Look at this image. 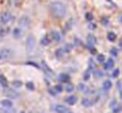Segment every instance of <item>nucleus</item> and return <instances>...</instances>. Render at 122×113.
I'll return each instance as SVG.
<instances>
[{"label":"nucleus","mask_w":122,"mask_h":113,"mask_svg":"<svg viewBox=\"0 0 122 113\" xmlns=\"http://www.w3.org/2000/svg\"><path fill=\"white\" fill-rule=\"evenodd\" d=\"M49 8L51 11V13L58 18H63L66 14V6L61 3V1H53L49 5Z\"/></svg>","instance_id":"obj_1"},{"label":"nucleus","mask_w":122,"mask_h":113,"mask_svg":"<svg viewBox=\"0 0 122 113\" xmlns=\"http://www.w3.org/2000/svg\"><path fill=\"white\" fill-rule=\"evenodd\" d=\"M25 45H26V51L29 53H31L33 50H35V45H36V40H35V37L33 34H29L27 38H26V41H25Z\"/></svg>","instance_id":"obj_2"},{"label":"nucleus","mask_w":122,"mask_h":113,"mask_svg":"<svg viewBox=\"0 0 122 113\" xmlns=\"http://www.w3.org/2000/svg\"><path fill=\"white\" fill-rule=\"evenodd\" d=\"M12 55V50L9 47H4L0 50V60H6Z\"/></svg>","instance_id":"obj_3"},{"label":"nucleus","mask_w":122,"mask_h":113,"mask_svg":"<svg viewBox=\"0 0 122 113\" xmlns=\"http://www.w3.org/2000/svg\"><path fill=\"white\" fill-rule=\"evenodd\" d=\"M11 18H12V16H11V13L9 11L3 12L1 14H0V24H1V25H6L11 20Z\"/></svg>","instance_id":"obj_4"},{"label":"nucleus","mask_w":122,"mask_h":113,"mask_svg":"<svg viewBox=\"0 0 122 113\" xmlns=\"http://www.w3.org/2000/svg\"><path fill=\"white\" fill-rule=\"evenodd\" d=\"M18 24H19V28H27L30 26V18L27 16H23L19 19Z\"/></svg>","instance_id":"obj_5"},{"label":"nucleus","mask_w":122,"mask_h":113,"mask_svg":"<svg viewBox=\"0 0 122 113\" xmlns=\"http://www.w3.org/2000/svg\"><path fill=\"white\" fill-rule=\"evenodd\" d=\"M55 111H56L57 113H71V111H70L66 106L61 105V104H58V105L55 106Z\"/></svg>","instance_id":"obj_6"},{"label":"nucleus","mask_w":122,"mask_h":113,"mask_svg":"<svg viewBox=\"0 0 122 113\" xmlns=\"http://www.w3.org/2000/svg\"><path fill=\"white\" fill-rule=\"evenodd\" d=\"M0 105H1L3 108H10V107L13 106V104L10 99H3L1 101H0Z\"/></svg>","instance_id":"obj_7"},{"label":"nucleus","mask_w":122,"mask_h":113,"mask_svg":"<svg viewBox=\"0 0 122 113\" xmlns=\"http://www.w3.org/2000/svg\"><path fill=\"white\" fill-rule=\"evenodd\" d=\"M51 35H52V38H53V40L55 41H61L62 40V34L58 32V31H56V30H53V31H51Z\"/></svg>","instance_id":"obj_8"},{"label":"nucleus","mask_w":122,"mask_h":113,"mask_svg":"<svg viewBox=\"0 0 122 113\" xmlns=\"http://www.w3.org/2000/svg\"><path fill=\"white\" fill-rule=\"evenodd\" d=\"M114 66V59L109 58L108 60H104V70H110Z\"/></svg>","instance_id":"obj_9"},{"label":"nucleus","mask_w":122,"mask_h":113,"mask_svg":"<svg viewBox=\"0 0 122 113\" xmlns=\"http://www.w3.org/2000/svg\"><path fill=\"white\" fill-rule=\"evenodd\" d=\"M65 101H66V104H69V105H75L76 101H77V97L71 94V95H69V97L65 99Z\"/></svg>","instance_id":"obj_10"},{"label":"nucleus","mask_w":122,"mask_h":113,"mask_svg":"<svg viewBox=\"0 0 122 113\" xmlns=\"http://www.w3.org/2000/svg\"><path fill=\"white\" fill-rule=\"evenodd\" d=\"M58 79H59V81H61V82H69L70 77H69L68 74H65V73H62V74H59Z\"/></svg>","instance_id":"obj_11"},{"label":"nucleus","mask_w":122,"mask_h":113,"mask_svg":"<svg viewBox=\"0 0 122 113\" xmlns=\"http://www.w3.org/2000/svg\"><path fill=\"white\" fill-rule=\"evenodd\" d=\"M64 50H63V47H59V48H57L56 51H55V55H56V58H62L63 55H64Z\"/></svg>","instance_id":"obj_12"},{"label":"nucleus","mask_w":122,"mask_h":113,"mask_svg":"<svg viewBox=\"0 0 122 113\" xmlns=\"http://www.w3.org/2000/svg\"><path fill=\"white\" fill-rule=\"evenodd\" d=\"M0 85H1L3 87H7V85H9V81H7L6 77L3 75V74H0Z\"/></svg>","instance_id":"obj_13"},{"label":"nucleus","mask_w":122,"mask_h":113,"mask_svg":"<svg viewBox=\"0 0 122 113\" xmlns=\"http://www.w3.org/2000/svg\"><path fill=\"white\" fill-rule=\"evenodd\" d=\"M50 38H49V35H44L43 38H42V40H40V44L43 45V46H46V45H49L50 44Z\"/></svg>","instance_id":"obj_14"},{"label":"nucleus","mask_w":122,"mask_h":113,"mask_svg":"<svg viewBox=\"0 0 122 113\" xmlns=\"http://www.w3.org/2000/svg\"><path fill=\"white\" fill-rule=\"evenodd\" d=\"M111 81L110 80H105L103 84H102V88L103 90H105V91H108V90H110V87H111Z\"/></svg>","instance_id":"obj_15"},{"label":"nucleus","mask_w":122,"mask_h":113,"mask_svg":"<svg viewBox=\"0 0 122 113\" xmlns=\"http://www.w3.org/2000/svg\"><path fill=\"white\" fill-rule=\"evenodd\" d=\"M20 34H22V28L16 27V28L13 30V35H14V38H16V39H19V38H20Z\"/></svg>","instance_id":"obj_16"},{"label":"nucleus","mask_w":122,"mask_h":113,"mask_svg":"<svg viewBox=\"0 0 122 113\" xmlns=\"http://www.w3.org/2000/svg\"><path fill=\"white\" fill-rule=\"evenodd\" d=\"M107 39H108L109 41H115V39H116V34H115L114 32H108V34H107Z\"/></svg>","instance_id":"obj_17"},{"label":"nucleus","mask_w":122,"mask_h":113,"mask_svg":"<svg viewBox=\"0 0 122 113\" xmlns=\"http://www.w3.org/2000/svg\"><path fill=\"white\" fill-rule=\"evenodd\" d=\"M82 105L85 106V107H89L90 105H92V101L88 98H84V99H82Z\"/></svg>","instance_id":"obj_18"},{"label":"nucleus","mask_w":122,"mask_h":113,"mask_svg":"<svg viewBox=\"0 0 122 113\" xmlns=\"http://www.w3.org/2000/svg\"><path fill=\"white\" fill-rule=\"evenodd\" d=\"M9 32H10V30L7 27H1L0 28V37H5Z\"/></svg>","instance_id":"obj_19"},{"label":"nucleus","mask_w":122,"mask_h":113,"mask_svg":"<svg viewBox=\"0 0 122 113\" xmlns=\"http://www.w3.org/2000/svg\"><path fill=\"white\" fill-rule=\"evenodd\" d=\"M72 47H74L72 44H66V45L63 47V50H64V52H70V51L72 50Z\"/></svg>","instance_id":"obj_20"},{"label":"nucleus","mask_w":122,"mask_h":113,"mask_svg":"<svg viewBox=\"0 0 122 113\" xmlns=\"http://www.w3.org/2000/svg\"><path fill=\"white\" fill-rule=\"evenodd\" d=\"M94 75H95L96 78H102V77H103V72H102L101 70H95Z\"/></svg>","instance_id":"obj_21"},{"label":"nucleus","mask_w":122,"mask_h":113,"mask_svg":"<svg viewBox=\"0 0 122 113\" xmlns=\"http://www.w3.org/2000/svg\"><path fill=\"white\" fill-rule=\"evenodd\" d=\"M7 95L11 97V98H17V97H18V93H17V92H13V91H11V90H7Z\"/></svg>","instance_id":"obj_22"},{"label":"nucleus","mask_w":122,"mask_h":113,"mask_svg":"<svg viewBox=\"0 0 122 113\" xmlns=\"http://www.w3.org/2000/svg\"><path fill=\"white\" fill-rule=\"evenodd\" d=\"M12 85H13V87H14V88H16V87L18 88V87H22V85H23V84H22V81H20V80H14V81L12 82Z\"/></svg>","instance_id":"obj_23"},{"label":"nucleus","mask_w":122,"mask_h":113,"mask_svg":"<svg viewBox=\"0 0 122 113\" xmlns=\"http://www.w3.org/2000/svg\"><path fill=\"white\" fill-rule=\"evenodd\" d=\"M26 87H27L30 91H33V90H35V85H33V82H31V81L26 82Z\"/></svg>","instance_id":"obj_24"},{"label":"nucleus","mask_w":122,"mask_h":113,"mask_svg":"<svg viewBox=\"0 0 122 113\" xmlns=\"http://www.w3.org/2000/svg\"><path fill=\"white\" fill-rule=\"evenodd\" d=\"M65 91H66V92H72V91H74V86H72L71 84H68V85L65 86Z\"/></svg>","instance_id":"obj_25"},{"label":"nucleus","mask_w":122,"mask_h":113,"mask_svg":"<svg viewBox=\"0 0 122 113\" xmlns=\"http://www.w3.org/2000/svg\"><path fill=\"white\" fill-rule=\"evenodd\" d=\"M109 53H110V54H111L113 57H116V55H117V50L113 47V48H110V51H109Z\"/></svg>","instance_id":"obj_26"},{"label":"nucleus","mask_w":122,"mask_h":113,"mask_svg":"<svg viewBox=\"0 0 122 113\" xmlns=\"http://www.w3.org/2000/svg\"><path fill=\"white\" fill-rule=\"evenodd\" d=\"M97 60H98L100 62H104L105 58H104V55H103V54H98V55H97Z\"/></svg>","instance_id":"obj_27"},{"label":"nucleus","mask_w":122,"mask_h":113,"mask_svg":"<svg viewBox=\"0 0 122 113\" xmlns=\"http://www.w3.org/2000/svg\"><path fill=\"white\" fill-rule=\"evenodd\" d=\"M55 91L58 92V93L62 92V91H63V86H62V85H56V86H55Z\"/></svg>","instance_id":"obj_28"},{"label":"nucleus","mask_w":122,"mask_h":113,"mask_svg":"<svg viewBox=\"0 0 122 113\" xmlns=\"http://www.w3.org/2000/svg\"><path fill=\"white\" fill-rule=\"evenodd\" d=\"M118 74H120V70H117V68H116V70H114V71H113V74H111V75H113L114 78H117V77H118Z\"/></svg>","instance_id":"obj_29"},{"label":"nucleus","mask_w":122,"mask_h":113,"mask_svg":"<svg viewBox=\"0 0 122 113\" xmlns=\"http://www.w3.org/2000/svg\"><path fill=\"white\" fill-rule=\"evenodd\" d=\"M85 18H87L88 21H92V14H91V13H87V14H85Z\"/></svg>","instance_id":"obj_30"},{"label":"nucleus","mask_w":122,"mask_h":113,"mask_svg":"<svg viewBox=\"0 0 122 113\" xmlns=\"http://www.w3.org/2000/svg\"><path fill=\"white\" fill-rule=\"evenodd\" d=\"M4 111H5V113H16L12 107H10V108H4Z\"/></svg>","instance_id":"obj_31"},{"label":"nucleus","mask_w":122,"mask_h":113,"mask_svg":"<svg viewBox=\"0 0 122 113\" xmlns=\"http://www.w3.org/2000/svg\"><path fill=\"white\" fill-rule=\"evenodd\" d=\"M116 105H117V104H116V100H111V102L109 104V107H110V108H114V107H116Z\"/></svg>","instance_id":"obj_32"},{"label":"nucleus","mask_w":122,"mask_h":113,"mask_svg":"<svg viewBox=\"0 0 122 113\" xmlns=\"http://www.w3.org/2000/svg\"><path fill=\"white\" fill-rule=\"evenodd\" d=\"M113 109H114V113H118V112H121L122 107H121V106H116V107H114Z\"/></svg>","instance_id":"obj_33"},{"label":"nucleus","mask_w":122,"mask_h":113,"mask_svg":"<svg viewBox=\"0 0 122 113\" xmlns=\"http://www.w3.org/2000/svg\"><path fill=\"white\" fill-rule=\"evenodd\" d=\"M89 78H90V71H87V72L84 73V79H85V80H88Z\"/></svg>","instance_id":"obj_34"},{"label":"nucleus","mask_w":122,"mask_h":113,"mask_svg":"<svg viewBox=\"0 0 122 113\" xmlns=\"http://www.w3.org/2000/svg\"><path fill=\"white\" fill-rule=\"evenodd\" d=\"M78 90L79 91H85V85L84 84H79L78 85Z\"/></svg>","instance_id":"obj_35"},{"label":"nucleus","mask_w":122,"mask_h":113,"mask_svg":"<svg viewBox=\"0 0 122 113\" xmlns=\"http://www.w3.org/2000/svg\"><path fill=\"white\" fill-rule=\"evenodd\" d=\"M89 68H91V70L94 68V61H92L91 59L89 60Z\"/></svg>","instance_id":"obj_36"},{"label":"nucleus","mask_w":122,"mask_h":113,"mask_svg":"<svg viewBox=\"0 0 122 113\" xmlns=\"http://www.w3.org/2000/svg\"><path fill=\"white\" fill-rule=\"evenodd\" d=\"M89 27H90V30H95L96 25H95V24H90V25H89Z\"/></svg>","instance_id":"obj_37"},{"label":"nucleus","mask_w":122,"mask_h":113,"mask_svg":"<svg viewBox=\"0 0 122 113\" xmlns=\"http://www.w3.org/2000/svg\"><path fill=\"white\" fill-rule=\"evenodd\" d=\"M50 93H51V95H56L57 94V92L55 90H50Z\"/></svg>","instance_id":"obj_38"},{"label":"nucleus","mask_w":122,"mask_h":113,"mask_svg":"<svg viewBox=\"0 0 122 113\" xmlns=\"http://www.w3.org/2000/svg\"><path fill=\"white\" fill-rule=\"evenodd\" d=\"M118 46H120V47H122V38H121V39H120V41H118Z\"/></svg>","instance_id":"obj_39"},{"label":"nucleus","mask_w":122,"mask_h":113,"mask_svg":"<svg viewBox=\"0 0 122 113\" xmlns=\"http://www.w3.org/2000/svg\"><path fill=\"white\" fill-rule=\"evenodd\" d=\"M118 21H120V23H122V14H121V16H118Z\"/></svg>","instance_id":"obj_40"},{"label":"nucleus","mask_w":122,"mask_h":113,"mask_svg":"<svg viewBox=\"0 0 122 113\" xmlns=\"http://www.w3.org/2000/svg\"><path fill=\"white\" fill-rule=\"evenodd\" d=\"M103 24H104V25H105V24H108V20H107V19H105V18H104V19H103Z\"/></svg>","instance_id":"obj_41"},{"label":"nucleus","mask_w":122,"mask_h":113,"mask_svg":"<svg viewBox=\"0 0 122 113\" xmlns=\"http://www.w3.org/2000/svg\"><path fill=\"white\" fill-rule=\"evenodd\" d=\"M120 97H121V99H122V92H121V94H120Z\"/></svg>","instance_id":"obj_42"},{"label":"nucleus","mask_w":122,"mask_h":113,"mask_svg":"<svg viewBox=\"0 0 122 113\" xmlns=\"http://www.w3.org/2000/svg\"><path fill=\"white\" fill-rule=\"evenodd\" d=\"M107 1H110V0H107Z\"/></svg>","instance_id":"obj_43"},{"label":"nucleus","mask_w":122,"mask_h":113,"mask_svg":"<svg viewBox=\"0 0 122 113\" xmlns=\"http://www.w3.org/2000/svg\"><path fill=\"white\" fill-rule=\"evenodd\" d=\"M22 113H25V112H22Z\"/></svg>","instance_id":"obj_44"}]
</instances>
